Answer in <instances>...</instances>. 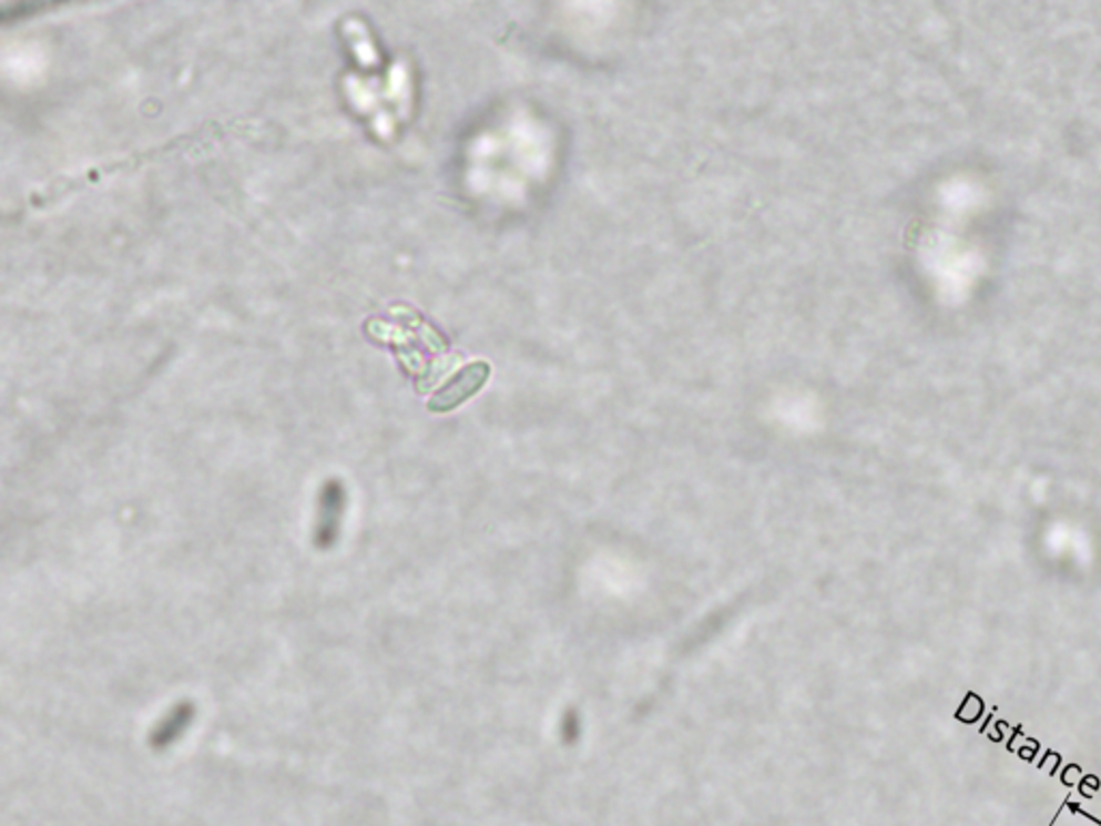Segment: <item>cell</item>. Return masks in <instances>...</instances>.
<instances>
[{"label": "cell", "instance_id": "6da1fadb", "mask_svg": "<svg viewBox=\"0 0 1101 826\" xmlns=\"http://www.w3.org/2000/svg\"><path fill=\"white\" fill-rule=\"evenodd\" d=\"M489 375H491V366L487 361H473L465 366L439 392L430 396L428 409L432 414H446L457 409L487 384Z\"/></svg>", "mask_w": 1101, "mask_h": 826}, {"label": "cell", "instance_id": "7a4b0ae2", "mask_svg": "<svg viewBox=\"0 0 1101 826\" xmlns=\"http://www.w3.org/2000/svg\"><path fill=\"white\" fill-rule=\"evenodd\" d=\"M347 508V493L340 482L332 480L320 491L319 514L315 526V544L320 551L332 549L343 532V517Z\"/></svg>", "mask_w": 1101, "mask_h": 826}, {"label": "cell", "instance_id": "3957f363", "mask_svg": "<svg viewBox=\"0 0 1101 826\" xmlns=\"http://www.w3.org/2000/svg\"><path fill=\"white\" fill-rule=\"evenodd\" d=\"M194 717H196V706L192 702H179L177 706L171 708L169 715L153 727V732L149 736L151 747L162 752V749H169L171 745H175L179 738L187 732Z\"/></svg>", "mask_w": 1101, "mask_h": 826}]
</instances>
